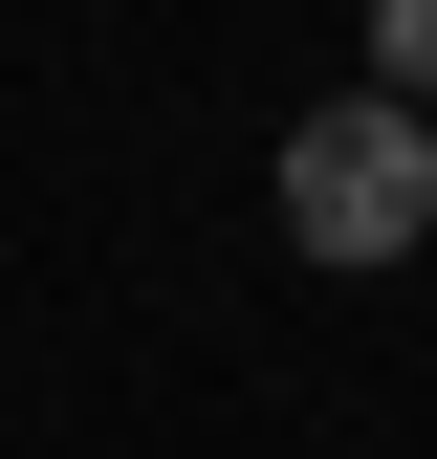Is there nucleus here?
<instances>
[{
    "instance_id": "f257e3e1",
    "label": "nucleus",
    "mask_w": 437,
    "mask_h": 459,
    "mask_svg": "<svg viewBox=\"0 0 437 459\" xmlns=\"http://www.w3.org/2000/svg\"><path fill=\"white\" fill-rule=\"evenodd\" d=\"M285 241H306V263H416V241H437V109L328 88L306 132H285Z\"/></svg>"
},
{
    "instance_id": "f03ea898",
    "label": "nucleus",
    "mask_w": 437,
    "mask_h": 459,
    "mask_svg": "<svg viewBox=\"0 0 437 459\" xmlns=\"http://www.w3.org/2000/svg\"><path fill=\"white\" fill-rule=\"evenodd\" d=\"M372 88H394V109H437V0H372Z\"/></svg>"
}]
</instances>
